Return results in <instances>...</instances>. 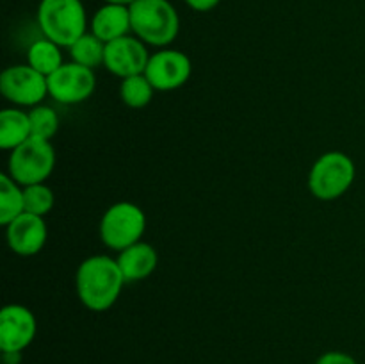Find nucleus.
Returning a JSON list of instances; mask_svg holds the SVG:
<instances>
[{"instance_id": "obj_1", "label": "nucleus", "mask_w": 365, "mask_h": 364, "mask_svg": "<svg viewBox=\"0 0 365 364\" xmlns=\"http://www.w3.org/2000/svg\"><path fill=\"white\" fill-rule=\"evenodd\" d=\"M125 282L120 264L109 256L88 257L77 268L75 277L78 300L95 313L110 309L116 303Z\"/></svg>"}, {"instance_id": "obj_2", "label": "nucleus", "mask_w": 365, "mask_h": 364, "mask_svg": "<svg viewBox=\"0 0 365 364\" xmlns=\"http://www.w3.org/2000/svg\"><path fill=\"white\" fill-rule=\"evenodd\" d=\"M130 9L132 32L152 46L171 45L180 31V16L170 0H135Z\"/></svg>"}, {"instance_id": "obj_3", "label": "nucleus", "mask_w": 365, "mask_h": 364, "mask_svg": "<svg viewBox=\"0 0 365 364\" xmlns=\"http://www.w3.org/2000/svg\"><path fill=\"white\" fill-rule=\"evenodd\" d=\"M36 16L43 36L59 46L70 49L88 32V14L82 0H41Z\"/></svg>"}, {"instance_id": "obj_4", "label": "nucleus", "mask_w": 365, "mask_h": 364, "mask_svg": "<svg viewBox=\"0 0 365 364\" xmlns=\"http://www.w3.org/2000/svg\"><path fill=\"white\" fill-rule=\"evenodd\" d=\"M56 166V150L48 139L31 136L25 143L11 150L7 175L20 186L41 184L52 175Z\"/></svg>"}, {"instance_id": "obj_5", "label": "nucleus", "mask_w": 365, "mask_h": 364, "mask_svg": "<svg viewBox=\"0 0 365 364\" xmlns=\"http://www.w3.org/2000/svg\"><path fill=\"white\" fill-rule=\"evenodd\" d=\"M355 175L351 157L342 152H327L310 168L309 189L319 200H337L351 188Z\"/></svg>"}, {"instance_id": "obj_6", "label": "nucleus", "mask_w": 365, "mask_h": 364, "mask_svg": "<svg viewBox=\"0 0 365 364\" xmlns=\"http://www.w3.org/2000/svg\"><path fill=\"white\" fill-rule=\"evenodd\" d=\"M146 231V216L139 206L132 202H118L103 213L100 220V238L110 250L128 248L141 241Z\"/></svg>"}, {"instance_id": "obj_7", "label": "nucleus", "mask_w": 365, "mask_h": 364, "mask_svg": "<svg viewBox=\"0 0 365 364\" xmlns=\"http://www.w3.org/2000/svg\"><path fill=\"white\" fill-rule=\"evenodd\" d=\"M0 91L14 106L36 107L48 95V79L31 64H14L0 75Z\"/></svg>"}, {"instance_id": "obj_8", "label": "nucleus", "mask_w": 365, "mask_h": 364, "mask_svg": "<svg viewBox=\"0 0 365 364\" xmlns=\"http://www.w3.org/2000/svg\"><path fill=\"white\" fill-rule=\"evenodd\" d=\"M48 79V95L56 102L73 106L88 100L96 88L95 71L88 66L75 63H64Z\"/></svg>"}, {"instance_id": "obj_9", "label": "nucleus", "mask_w": 365, "mask_h": 364, "mask_svg": "<svg viewBox=\"0 0 365 364\" xmlns=\"http://www.w3.org/2000/svg\"><path fill=\"white\" fill-rule=\"evenodd\" d=\"M191 59L180 50L160 49L152 54L145 75L155 91H173L182 88L191 77Z\"/></svg>"}, {"instance_id": "obj_10", "label": "nucleus", "mask_w": 365, "mask_h": 364, "mask_svg": "<svg viewBox=\"0 0 365 364\" xmlns=\"http://www.w3.org/2000/svg\"><path fill=\"white\" fill-rule=\"evenodd\" d=\"M148 61L150 54L146 50V43H143L138 36H123L106 45L103 66L116 77L127 79L145 74Z\"/></svg>"}, {"instance_id": "obj_11", "label": "nucleus", "mask_w": 365, "mask_h": 364, "mask_svg": "<svg viewBox=\"0 0 365 364\" xmlns=\"http://www.w3.org/2000/svg\"><path fill=\"white\" fill-rule=\"evenodd\" d=\"M36 318L29 307L11 303L0 310V350L24 352L36 338Z\"/></svg>"}, {"instance_id": "obj_12", "label": "nucleus", "mask_w": 365, "mask_h": 364, "mask_svg": "<svg viewBox=\"0 0 365 364\" xmlns=\"http://www.w3.org/2000/svg\"><path fill=\"white\" fill-rule=\"evenodd\" d=\"M46 223L43 216L24 213L6 227L7 245L16 256L31 257L41 252L46 243Z\"/></svg>"}, {"instance_id": "obj_13", "label": "nucleus", "mask_w": 365, "mask_h": 364, "mask_svg": "<svg viewBox=\"0 0 365 364\" xmlns=\"http://www.w3.org/2000/svg\"><path fill=\"white\" fill-rule=\"evenodd\" d=\"M91 32L103 43H110L132 32L130 9L121 4H103L91 18Z\"/></svg>"}, {"instance_id": "obj_14", "label": "nucleus", "mask_w": 365, "mask_h": 364, "mask_svg": "<svg viewBox=\"0 0 365 364\" xmlns=\"http://www.w3.org/2000/svg\"><path fill=\"white\" fill-rule=\"evenodd\" d=\"M116 261L123 271L125 280L134 282L143 280L155 271L157 264H159V253L150 243L139 241L121 250Z\"/></svg>"}, {"instance_id": "obj_15", "label": "nucleus", "mask_w": 365, "mask_h": 364, "mask_svg": "<svg viewBox=\"0 0 365 364\" xmlns=\"http://www.w3.org/2000/svg\"><path fill=\"white\" fill-rule=\"evenodd\" d=\"M32 136L31 118L25 111L7 107L0 113V148L14 150Z\"/></svg>"}, {"instance_id": "obj_16", "label": "nucleus", "mask_w": 365, "mask_h": 364, "mask_svg": "<svg viewBox=\"0 0 365 364\" xmlns=\"http://www.w3.org/2000/svg\"><path fill=\"white\" fill-rule=\"evenodd\" d=\"M27 61V64H31L34 70H38L39 74H43L45 77H50L53 71H57L64 64L61 46L46 38L36 39V41L29 46Z\"/></svg>"}, {"instance_id": "obj_17", "label": "nucleus", "mask_w": 365, "mask_h": 364, "mask_svg": "<svg viewBox=\"0 0 365 364\" xmlns=\"http://www.w3.org/2000/svg\"><path fill=\"white\" fill-rule=\"evenodd\" d=\"M25 213L24 186L14 182L7 173L0 175V225H9Z\"/></svg>"}, {"instance_id": "obj_18", "label": "nucleus", "mask_w": 365, "mask_h": 364, "mask_svg": "<svg viewBox=\"0 0 365 364\" xmlns=\"http://www.w3.org/2000/svg\"><path fill=\"white\" fill-rule=\"evenodd\" d=\"M71 61L95 70L96 66L103 64L106 57V43L96 38L93 32H86L70 46Z\"/></svg>"}, {"instance_id": "obj_19", "label": "nucleus", "mask_w": 365, "mask_h": 364, "mask_svg": "<svg viewBox=\"0 0 365 364\" xmlns=\"http://www.w3.org/2000/svg\"><path fill=\"white\" fill-rule=\"evenodd\" d=\"M153 93H155V88L145 74L121 79L120 96L125 106L132 107V109H141V107L148 106L153 98Z\"/></svg>"}, {"instance_id": "obj_20", "label": "nucleus", "mask_w": 365, "mask_h": 364, "mask_svg": "<svg viewBox=\"0 0 365 364\" xmlns=\"http://www.w3.org/2000/svg\"><path fill=\"white\" fill-rule=\"evenodd\" d=\"M24 202H25V213L36 214V216H45L52 211L53 203H56V196L53 191L41 184L25 186L24 188Z\"/></svg>"}, {"instance_id": "obj_21", "label": "nucleus", "mask_w": 365, "mask_h": 364, "mask_svg": "<svg viewBox=\"0 0 365 364\" xmlns=\"http://www.w3.org/2000/svg\"><path fill=\"white\" fill-rule=\"evenodd\" d=\"M29 118H31L32 136L41 139H52L57 134L59 128V116L56 111L48 106H36L29 111Z\"/></svg>"}, {"instance_id": "obj_22", "label": "nucleus", "mask_w": 365, "mask_h": 364, "mask_svg": "<svg viewBox=\"0 0 365 364\" xmlns=\"http://www.w3.org/2000/svg\"><path fill=\"white\" fill-rule=\"evenodd\" d=\"M316 364H359L355 357L344 352H327L316 360Z\"/></svg>"}, {"instance_id": "obj_23", "label": "nucleus", "mask_w": 365, "mask_h": 364, "mask_svg": "<svg viewBox=\"0 0 365 364\" xmlns=\"http://www.w3.org/2000/svg\"><path fill=\"white\" fill-rule=\"evenodd\" d=\"M221 0H185L189 7L192 11H198V13H207V11H212L214 7H217Z\"/></svg>"}, {"instance_id": "obj_24", "label": "nucleus", "mask_w": 365, "mask_h": 364, "mask_svg": "<svg viewBox=\"0 0 365 364\" xmlns=\"http://www.w3.org/2000/svg\"><path fill=\"white\" fill-rule=\"evenodd\" d=\"M4 364H20L21 352H2Z\"/></svg>"}, {"instance_id": "obj_25", "label": "nucleus", "mask_w": 365, "mask_h": 364, "mask_svg": "<svg viewBox=\"0 0 365 364\" xmlns=\"http://www.w3.org/2000/svg\"><path fill=\"white\" fill-rule=\"evenodd\" d=\"M107 4H121V6H132L135 0H103Z\"/></svg>"}]
</instances>
